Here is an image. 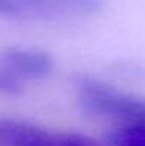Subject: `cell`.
<instances>
[{
  "label": "cell",
  "instance_id": "6da1fadb",
  "mask_svg": "<svg viewBox=\"0 0 145 146\" xmlns=\"http://www.w3.org/2000/svg\"><path fill=\"white\" fill-rule=\"evenodd\" d=\"M79 100L91 114L145 124V99L125 94L103 82L84 80L79 87Z\"/></svg>",
  "mask_w": 145,
  "mask_h": 146
},
{
  "label": "cell",
  "instance_id": "7a4b0ae2",
  "mask_svg": "<svg viewBox=\"0 0 145 146\" xmlns=\"http://www.w3.org/2000/svg\"><path fill=\"white\" fill-rule=\"evenodd\" d=\"M0 146H109L80 133H56L15 119H0Z\"/></svg>",
  "mask_w": 145,
  "mask_h": 146
},
{
  "label": "cell",
  "instance_id": "3957f363",
  "mask_svg": "<svg viewBox=\"0 0 145 146\" xmlns=\"http://www.w3.org/2000/svg\"><path fill=\"white\" fill-rule=\"evenodd\" d=\"M0 66L17 78H43L53 70V58L39 49L7 48L0 54Z\"/></svg>",
  "mask_w": 145,
  "mask_h": 146
},
{
  "label": "cell",
  "instance_id": "277c9868",
  "mask_svg": "<svg viewBox=\"0 0 145 146\" xmlns=\"http://www.w3.org/2000/svg\"><path fill=\"white\" fill-rule=\"evenodd\" d=\"M104 0H28L21 14L29 12L41 17H87L97 14Z\"/></svg>",
  "mask_w": 145,
  "mask_h": 146
},
{
  "label": "cell",
  "instance_id": "5b68a950",
  "mask_svg": "<svg viewBox=\"0 0 145 146\" xmlns=\"http://www.w3.org/2000/svg\"><path fill=\"white\" fill-rule=\"evenodd\" d=\"M109 146H145V124L123 122L113 133Z\"/></svg>",
  "mask_w": 145,
  "mask_h": 146
},
{
  "label": "cell",
  "instance_id": "8992f818",
  "mask_svg": "<svg viewBox=\"0 0 145 146\" xmlns=\"http://www.w3.org/2000/svg\"><path fill=\"white\" fill-rule=\"evenodd\" d=\"M22 90L21 78H17L14 73L0 66V92L3 94H19Z\"/></svg>",
  "mask_w": 145,
  "mask_h": 146
},
{
  "label": "cell",
  "instance_id": "52a82bcc",
  "mask_svg": "<svg viewBox=\"0 0 145 146\" xmlns=\"http://www.w3.org/2000/svg\"><path fill=\"white\" fill-rule=\"evenodd\" d=\"M19 14H21V7H19L17 0H0V15L12 17V15H19Z\"/></svg>",
  "mask_w": 145,
  "mask_h": 146
},
{
  "label": "cell",
  "instance_id": "ba28073f",
  "mask_svg": "<svg viewBox=\"0 0 145 146\" xmlns=\"http://www.w3.org/2000/svg\"><path fill=\"white\" fill-rule=\"evenodd\" d=\"M26 2H28V0H17V3H19V7H21L22 3H26Z\"/></svg>",
  "mask_w": 145,
  "mask_h": 146
}]
</instances>
